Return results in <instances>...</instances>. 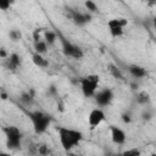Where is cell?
Masks as SVG:
<instances>
[{
    "instance_id": "6da1fadb",
    "label": "cell",
    "mask_w": 156,
    "mask_h": 156,
    "mask_svg": "<svg viewBox=\"0 0 156 156\" xmlns=\"http://www.w3.org/2000/svg\"><path fill=\"white\" fill-rule=\"evenodd\" d=\"M57 136H58V140H60L62 149L66 152L72 151L84 139V135L80 130L74 129V128H69V127H65V126H60L57 128Z\"/></svg>"
},
{
    "instance_id": "7a4b0ae2",
    "label": "cell",
    "mask_w": 156,
    "mask_h": 156,
    "mask_svg": "<svg viewBox=\"0 0 156 156\" xmlns=\"http://www.w3.org/2000/svg\"><path fill=\"white\" fill-rule=\"evenodd\" d=\"M80 85V90L85 98H94L96 91L99 90V83H100V77L98 74H88L85 77H82L78 80Z\"/></svg>"
},
{
    "instance_id": "3957f363",
    "label": "cell",
    "mask_w": 156,
    "mask_h": 156,
    "mask_svg": "<svg viewBox=\"0 0 156 156\" xmlns=\"http://www.w3.org/2000/svg\"><path fill=\"white\" fill-rule=\"evenodd\" d=\"M29 118L32 121V124H33V129L37 134H43L48 127L50 126V117L44 113L43 111H33V112H29Z\"/></svg>"
},
{
    "instance_id": "277c9868",
    "label": "cell",
    "mask_w": 156,
    "mask_h": 156,
    "mask_svg": "<svg viewBox=\"0 0 156 156\" xmlns=\"http://www.w3.org/2000/svg\"><path fill=\"white\" fill-rule=\"evenodd\" d=\"M5 135H6V146L10 150H16L21 147V139H22V133L21 130L15 127V126H9L2 128Z\"/></svg>"
},
{
    "instance_id": "5b68a950",
    "label": "cell",
    "mask_w": 156,
    "mask_h": 156,
    "mask_svg": "<svg viewBox=\"0 0 156 156\" xmlns=\"http://www.w3.org/2000/svg\"><path fill=\"white\" fill-rule=\"evenodd\" d=\"M115 95H113V91L110 89V88H104V89H100L96 91V94L94 95V100L95 102L100 106V107H104V106H108L111 104V101L113 100Z\"/></svg>"
},
{
    "instance_id": "8992f818",
    "label": "cell",
    "mask_w": 156,
    "mask_h": 156,
    "mask_svg": "<svg viewBox=\"0 0 156 156\" xmlns=\"http://www.w3.org/2000/svg\"><path fill=\"white\" fill-rule=\"evenodd\" d=\"M106 118V115L105 112L102 111V108L100 107H96V108H93L89 113H88V124L90 126L91 129L94 128H98Z\"/></svg>"
},
{
    "instance_id": "52a82bcc",
    "label": "cell",
    "mask_w": 156,
    "mask_h": 156,
    "mask_svg": "<svg viewBox=\"0 0 156 156\" xmlns=\"http://www.w3.org/2000/svg\"><path fill=\"white\" fill-rule=\"evenodd\" d=\"M110 138L113 144L123 145L127 140V134L122 128H119L117 126H110Z\"/></svg>"
},
{
    "instance_id": "ba28073f",
    "label": "cell",
    "mask_w": 156,
    "mask_h": 156,
    "mask_svg": "<svg viewBox=\"0 0 156 156\" xmlns=\"http://www.w3.org/2000/svg\"><path fill=\"white\" fill-rule=\"evenodd\" d=\"M128 72H129V74H130L133 78H135V79H143V78H145V77L147 76L146 69H145L144 67L139 66V65H130V66L128 67Z\"/></svg>"
},
{
    "instance_id": "9c48e42d",
    "label": "cell",
    "mask_w": 156,
    "mask_h": 156,
    "mask_svg": "<svg viewBox=\"0 0 156 156\" xmlns=\"http://www.w3.org/2000/svg\"><path fill=\"white\" fill-rule=\"evenodd\" d=\"M72 20L79 24V26H83L88 22L91 21V15L88 12V13H83V12H77V11H72Z\"/></svg>"
},
{
    "instance_id": "30bf717a",
    "label": "cell",
    "mask_w": 156,
    "mask_h": 156,
    "mask_svg": "<svg viewBox=\"0 0 156 156\" xmlns=\"http://www.w3.org/2000/svg\"><path fill=\"white\" fill-rule=\"evenodd\" d=\"M127 24H128V20L127 18H121V17H118V18H111L106 23V26H107L108 29L110 28H117V27L124 28Z\"/></svg>"
},
{
    "instance_id": "8fae6325",
    "label": "cell",
    "mask_w": 156,
    "mask_h": 156,
    "mask_svg": "<svg viewBox=\"0 0 156 156\" xmlns=\"http://www.w3.org/2000/svg\"><path fill=\"white\" fill-rule=\"evenodd\" d=\"M32 61H33V63H34L37 67H39V68H45V67L49 66V62L46 61V58H45L43 55L37 54V52H34V54L32 55Z\"/></svg>"
},
{
    "instance_id": "7c38bea8",
    "label": "cell",
    "mask_w": 156,
    "mask_h": 156,
    "mask_svg": "<svg viewBox=\"0 0 156 156\" xmlns=\"http://www.w3.org/2000/svg\"><path fill=\"white\" fill-rule=\"evenodd\" d=\"M7 62H9V67L11 69H16L20 65H21V57L16 52H11L9 56H7Z\"/></svg>"
},
{
    "instance_id": "4fadbf2b",
    "label": "cell",
    "mask_w": 156,
    "mask_h": 156,
    "mask_svg": "<svg viewBox=\"0 0 156 156\" xmlns=\"http://www.w3.org/2000/svg\"><path fill=\"white\" fill-rule=\"evenodd\" d=\"M44 40L48 45H54L57 41V34L52 30H45L44 32Z\"/></svg>"
},
{
    "instance_id": "5bb4252c",
    "label": "cell",
    "mask_w": 156,
    "mask_h": 156,
    "mask_svg": "<svg viewBox=\"0 0 156 156\" xmlns=\"http://www.w3.org/2000/svg\"><path fill=\"white\" fill-rule=\"evenodd\" d=\"M83 56H84V52H83L82 48L78 46V45H76V44H73L72 50H71L68 57H72V58H74V60H80Z\"/></svg>"
},
{
    "instance_id": "9a60e30c",
    "label": "cell",
    "mask_w": 156,
    "mask_h": 156,
    "mask_svg": "<svg viewBox=\"0 0 156 156\" xmlns=\"http://www.w3.org/2000/svg\"><path fill=\"white\" fill-rule=\"evenodd\" d=\"M48 48H49V45L46 44L45 40H39L38 43H34V50L37 54H40V55L45 54L48 51Z\"/></svg>"
},
{
    "instance_id": "2e32d148",
    "label": "cell",
    "mask_w": 156,
    "mask_h": 156,
    "mask_svg": "<svg viewBox=\"0 0 156 156\" xmlns=\"http://www.w3.org/2000/svg\"><path fill=\"white\" fill-rule=\"evenodd\" d=\"M84 6H85V9L88 10V12H89L90 15H91V13H95V12L99 11L98 5H96L94 1H91V0H87V1L84 2Z\"/></svg>"
},
{
    "instance_id": "e0dca14e",
    "label": "cell",
    "mask_w": 156,
    "mask_h": 156,
    "mask_svg": "<svg viewBox=\"0 0 156 156\" xmlns=\"http://www.w3.org/2000/svg\"><path fill=\"white\" fill-rule=\"evenodd\" d=\"M136 101H138V104H140V105H146V104H149V101H150V96H149L147 93L141 91V93L138 94Z\"/></svg>"
},
{
    "instance_id": "ac0fdd59",
    "label": "cell",
    "mask_w": 156,
    "mask_h": 156,
    "mask_svg": "<svg viewBox=\"0 0 156 156\" xmlns=\"http://www.w3.org/2000/svg\"><path fill=\"white\" fill-rule=\"evenodd\" d=\"M108 32H110V35H111L112 38H119V37L123 35V33H124V28H121V27H117V28H110Z\"/></svg>"
},
{
    "instance_id": "d6986e66",
    "label": "cell",
    "mask_w": 156,
    "mask_h": 156,
    "mask_svg": "<svg viewBox=\"0 0 156 156\" xmlns=\"http://www.w3.org/2000/svg\"><path fill=\"white\" fill-rule=\"evenodd\" d=\"M9 37L12 41H18V40L22 39V33L18 29H11L10 33H9Z\"/></svg>"
},
{
    "instance_id": "ffe728a7",
    "label": "cell",
    "mask_w": 156,
    "mask_h": 156,
    "mask_svg": "<svg viewBox=\"0 0 156 156\" xmlns=\"http://www.w3.org/2000/svg\"><path fill=\"white\" fill-rule=\"evenodd\" d=\"M122 156H141V152L139 149L136 147H132V149H127L122 152Z\"/></svg>"
},
{
    "instance_id": "44dd1931",
    "label": "cell",
    "mask_w": 156,
    "mask_h": 156,
    "mask_svg": "<svg viewBox=\"0 0 156 156\" xmlns=\"http://www.w3.org/2000/svg\"><path fill=\"white\" fill-rule=\"evenodd\" d=\"M37 150H38V155H40V156H45V155L49 154V146L46 144H44V143L38 144L37 145Z\"/></svg>"
},
{
    "instance_id": "7402d4cb",
    "label": "cell",
    "mask_w": 156,
    "mask_h": 156,
    "mask_svg": "<svg viewBox=\"0 0 156 156\" xmlns=\"http://www.w3.org/2000/svg\"><path fill=\"white\" fill-rule=\"evenodd\" d=\"M21 100H22L23 102H26V104H30V102L33 101V96H32L29 93H23V94L21 95Z\"/></svg>"
},
{
    "instance_id": "603a6c76",
    "label": "cell",
    "mask_w": 156,
    "mask_h": 156,
    "mask_svg": "<svg viewBox=\"0 0 156 156\" xmlns=\"http://www.w3.org/2000/svg\"><path fill=\"white\" fill-rule=\"evenodd\" d=\"M10 1H7V0H2V1H0V10H9L10 9Z\"/></svg>"
},
{
    "instance_id": "cb8c5ba5",
    "label": "cell",
    "mask_w": 156,
    "mask_h": 156,
    "mask_svg": "<svg viewBox=\"0 0 156 156\" xmlns=\"http://www.w3.org/2000/svg\"><path fill=\"white\" fill-rule=\"evenodd\" d=\"M121 118H122V121H123L124 123H130V122H132V117H130L128 113H123V115L121 116Z\"/></svg>"
},
{
    "instance_id": "d4e9b609",
    "label": "cell",
    "mask_w": 156,
    "mask_h": 156,
    "mask_svg": "<svg viewBox=\"0 0 156 156\" xmlns=\"http://www.w3.org/2000/svg\"><path fill=\"white\" fill-rule=\"evenodd\" d=\"M141 117H143V119H144V121H149V119H151L152 115H151V113H150L149 111H145V112H143Z\"/></svg>"
},
{
    "instance_id": "484cf974",
    "label": "cell",
    "mask_w": 156,
    "mask_h": 156,
    "mask_svg": "<svg viewBox=\"0 0 156 156\" xmlns=\"http://www.w3.org/2000/svg\"><path fill=\"white\" fill-rule=\"evenodd\" d=\"M48 93H49L50 95H56V94H57V89H56V87H55V85H51V87L49 88Z\"/></svg>"
},
{
    "instance_id": "4316f807",
    "label": "cell",
    "mask_w": 156,
    "mask_h": 156,
    "mask_svg": "<svg viewBox=\"0 0 156 156\" xmlns=\"http://www.w3.org/2000/svg\"><path fill=\"white\" fill-rule=\"evenodd\" d=\"M0 156H11V154L7 152V151H1L0 152Z\"/></svg>"
},
{
    "instance_id": "83f0119b",
    "label": "cell",
    "mask_w": 156,
    "mask_h": 156,
    "mask_svg": "<svg viewBox=\"0 0 156 156\" xmlns=\"http://www.w3.org/2000/svg\"><path fill=\"white\" fill-rule=\"evenodd\" d=\"M152 27H154V30L156 32V17L152 18Z\"/></svg>"
},
{
    "instance_id": "f1b7e54d",
    "label": "cell",
    "mask_w": 156,
    "mask_h": 156,
    "mask_svg": "<svg viewBox=\"0 0 156 156\" xmlns=\"http://www.w3.org/2000/svg\"><path fill=\"white\" fill-rule=\"evenodd\" d=\"M0 55H1V57H2V58H5V57H6V52H5V50H4V49H1Z\"/></svg>"
},
{
    "instance_id": "f546056e",
    "label": "cell",
    "mask_w": 156,
    "mask_h": 156,
    "mask_svg": "<svg viewBox=\"0 0 156 156\" xmlns=\"http://www.w3.org/2000/svg\"><path fill=\"white\" fill-rule=\"evenodd\" d=\"M1 99H2V100H6V99H7V96H6L5 93H1Z\"/></svg>"
},
{
    "instance_id": "4dcf8cb0",
    "label": "cell",
    "mask_w": 156,
    "mask_h": 156,
    "mask_svg": "<svg viewBox=\"0 0 156 156\" xmlns=\"http://www.w3.org/2000/svg\"><path fill=\"white\" fill-rule=\"evenodd\" d=\"M69 156H85V155H82V154H71Z\"/></svg>"
},
{
    "instance_id": "1f68e13d",
    "label": "cell",
    "mask_w": 156,
    "mask_h": 156,
    "mask_svg": "<svg viewBox=\"0 0 156 156\" xmlns=\"http://www.w3.org/2000/svg\"><path fill=\"white\" fill-rule=\"evenodd\" d=\"M149 156H156V152H151Z\"/></svg>"
},
{
    "instance_id": "d6a6232c",
    "label": "cell",
    "mask_w": 156,
    "mask_h": 156,
    "mask_svg": "<svg viewBox=\"0 0 156 156\" xmlns=\"http://www.w3.org/2000/svg\"><path fill=\"white\" fill-rule=\"evenodd\" d=\"M32 156H40V155H32Z\"/></svg>"
},
{
    "instance_id": "836d02e7",
    "label": "cell",
    "mask_w": 156,
    "mask_h": 156,
    "mask_svg": "<svg viewBox=\"0 0 156 156\" xmlns=\"http://www.w3.org/2000/svg\"><path fill=\"white\" fill-rule=\"evenodd\" d=\"M117 156H122V154H119V155H117Z\"/></svg>"
}]
</instances>
